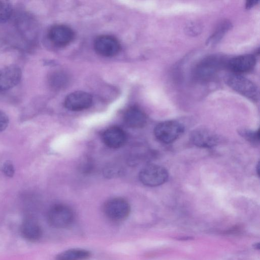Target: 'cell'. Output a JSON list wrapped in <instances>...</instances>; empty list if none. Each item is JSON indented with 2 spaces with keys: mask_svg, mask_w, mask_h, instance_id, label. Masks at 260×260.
<instances>
[{
  "mask_svg": "<svg viewBox=\"0 0 260 260\" xmlns=\"http://www.w3.org/2000/svg\"><path fill=\"white\" fill-rule=\"evenodd\" d=\"M258 2V1L255 0L247 1L245 4V7L247 9H251L254 6H255Z\"/></svg>",
  "mask_w": 260,
  "mask_h": 260,
  "instance_id": "cb8c5ba5",
  "label": "cell"
},
{
  "mask_svg": "<svg viewBox=\"0 0 260 260\" xmlns=\"http://www.w3.org/2000/svg\"><path fill=\"white\" fill-rule=\"evenodd\" d=\"M3 172L8 177H13L15 173V169L13 163L10 160H6L2 166Z\"/></svg>",
  "mask_w": 260,
  "mask_h": 260,
  "instance_id": "7402d4cb",
  "label": "cell"
},
{
  "mask_svg": "<svg viewBox=\"0 0 260 260\" xmlns=\"http://www.w3.org/2000/svg\"><path fill=\"white\" fill-rule=\"evenodd\" d=\"M185 29L186 32L189 35L196 36L201 31L202 28L199 23L192 22L186 25Z\"/></svg>",
  "mask_w": 260,
  "mask_h": 260,
  "instance_id": "44dd1931",
  "label": "cell"
},
{
  "mask_svg": "<svg viewBox=\"0 0 260 260\" xmlns=\"http://www.w3.org/2000/svg\"><path fill=\"white\" fill-rule=\"evenodd\" d=\"M227 60L222 56L217 55H210L201 60L195 67L193 74L196 80L208 81L224 67Z\"/></svg>",
  "mask_w": 260,
  "mask_h": 260,
  "instance_id": "6da1fadb",
  "label": "cell"
},
{
  "mask_svg": "<svg viewBox=\"0 0 260 260\" xmlns=\"http://www.w3.org/2000/svg\"><path fill=\"white\" fill-rule=\"evenodd\" d=\"M192 144L201 148H211L216 145L219 141L218 136L207 128L200 127L193 129L189 135Z\"/></svg>",
  "mask_w": 260,
  "mask_h": 260,
  "instance_id": "9c48e42d",
  "label": "cell"
},
{
  "mask_svg": "<svg viewBox=\"0 0 260 260\" xmlns=\"http://www.w3.org/2000/svg\"><path fill=\"white\" fill-rule=\"evenodd\" d=\"M92 103V96L84 91H77L71 93L65 99L66 108L73 111H78L90 107Z\"/></svg>",
  "mask_w": 260,
  "mask_h": 260,
  "instance_id": "30bf717a",
  "label": "cell"
},
{
  "mask_svg": "<svg viewBox=\"0 0 260 260\" xmlns=\"http://www.w3.org/2000/svg\"><path fill=\"white\" fill-rule=\"evenodd\" d=\"M21 236L25 240L30 242H36L42 237V231L41 226L34 220H25L20 227Z\"/></svg>",
  "mask_w": 260,
  "mask_h": 260,
  "instance_id": "9a60e30c",
  "label": "cell"
},
{
  "mask_svg": "<svg viewBox=\"0 0 260 260\" xmlns=\"http://www.w3.org/2000/svg\"><path fill=\"white\" fill-rule=\"evenodd\" d=\"M184 127L175 120H168L158 123L154 128L156 138L165 144H170L177 140L184 132Z\"/></svg>",
  "mask_w": 260,
  "mask_h": 260,
  "instance_id": "7a4b0ae2",
  "label": "cell"
},
{
  "mask_svg": "<svg viewBox=\"0 0 260 260\" xmlns=\"http://www.w3.org/2000/svg\"><path fill=\"white\" fill-rule=\"evenodd\" d=\"M231 27L232 24L229 21L224 20L220 22L207 40V45L212 46L218 43Z\"/></svg>",
  "mask_w": 260,
  "mask_h": 260,
  "instance_id": "2e32d148",
  "label": "cell"
},
{
  "mask_svg": "<svg viewBox=\"0 0 260 260\" xmlns=\"http://www.w3.org/2000/svg\"><path fill=\"white\" fill-rule=\"evenodd\" d=\"M226 81L228 85L238 93L253 101L258 100V89L248 79L240 74H233L228 78Z\"/></svg>",
  "mask_w": 260,
  "mask_h": 260,
  "instance_id": "3957f363",
  "label": "cell"
},
{
  "mask_svg": "<svg viewBox=\"0 0 260 260\" xmlns=\"http://www.w3.org/2000/svg\"><path fill=\"white\" fill-rule=\"evenodd\" d=\"M131 207L123 199L116 198L107 201L104 206V212L106 216L114 221L125 219L129 215Z\"/></svg>",
  "mask_w": 260,
  "mask_h": 260,
  "instance_id": "8992f818",
  "label": "cell"
},
{
  "mask_svg": "<svg viewBox=\"0 0 260 260\" xmlns=\"http://www.w3.org/2000/svg\"><path fill=\"white\" fill-rule=\"evenodd\" d=\"M13 7L7 1L0 0V24L6 22L11 17Z\"/></svg>",
  "mask_w": 260,
  "mask_h": 260,
  "instance_id": "ffe728a7",
  "label": "cell"
},
{
  "mask_svg": "<svg viewBox=\"0 0 260 260\" xmlns=\"http://www.w3.org/2000/svg\"><path fill=\"white\" fill-rule=\"evenodd\" d=\"M9 119L7 114L0 110V132L5 131L7 127Z\"/></svg>",
  "mask_w": 260,
  "mask_h": 260,
  "instance_id": "603a6c76",
  "label": "cell"
},
{
  "mask_svg": "<svg viewBox=\"0 0 260 260\" xmlns=\"http://www.w3.org/2000/svg\"><path fill=\"white\" fill-rule=\"evenodd\" d=\"M239 135L250 142L251 144L257 145L259 143V130H251L246 128H239L238 131Z\"/></svg>",
  "mask_w": 260,
  "mask_h": 260,
  "instance_id": "d6986e66",
  "label": "cell"
},
{
  "mask_svg": "<svg viewBox=\"0 0 260 260\" xmlns=\"http://www.w3.org/2000/svg\"><path fill=\"white\" fill-rule=\"evenodd\" d=\"M104 143L111 148H118L124 145L126 140L125 132L120 127L112 126L103 134Z\"/></svg>",
  "mask_w": 260,
  "mask_h": 260,
  "instance_id": "4fadbf2b",
  "label": "cell"
},
{
  "mask_svg": "<svg viewBox=\"0 0 260 260\" xmlns=\"http://www.w3.org/2000/svg\"><path fill=\"white\" fill-rule=\"evenodd\" d=\"M22 71L19 66L10 64L0 69V92L10 90L20 81Z\"/></svg>",
  "mask_w": 260,
  "mask_h": 260,
  "instance_id": "52a82bcc",
  "label": "cell"
},
{
  "mask_svg": "<svg viewBox=\"0 0 260 260\" xmlns=\"http://www.w3.org/2000/svg\"><path fill=\"white\" fill-rule=\"evenodd\" d=\"M89 251L81 249H71L66 250L56 257L57 260H86L90 256Z\"/></svg>",
  "mask_w": 260,
  "mask_h": 260,
  "instance_id": "e0dca14e",
  "label": "cell"
},
{
  "mask_svg": "<svg viewBox=\"0 0 260 260\" xmlns=\"http://www.w3.org/2000/svg\"><path fill=\"white\" fill-rule=\"evenodd\" d=\"M169 177L168 171L162 166L149 165L140 171L139 179L145 185L154 187L165 183Z\"/></svg>",
  "mask_w": 260,
  "mask_h": 260,
  "instance_id": "277c9868",
  "label": "cell"
},
{
  "mask_svg": "<svg viewBox=\"0 0 260 260\" xmlns=\"http://www.w3.org/2000/svg\"><path fill=\"white\" fill-rule=\"evenodd\" d=\"M256 58L252 54L238 56L227 60L226 67L235 74L248 72L254 67Z\"/></svg>",
  "mask_w": 260,
  "mask_h": 260,
  "instance_id": "7c38bea8",
  "label": "cell"
},
{
  "mask_svg": "<svg viewBox=\"0 0 260 260\" xmlns=\"http://www.w3.org/2000/svg\"><path fill=\"white\" fill-rule=\"evenodd\" d=\"M48 220L49 224L55 228L61 229L70 225L74 219V213L68 206L56 204L49 210Z\"/></svg>",
  "mask_w": 260,
  "mask_h": 260,
  "instance_id": "5b68a950",
  "label": "cell"
},
{
  "mask_svg": "<svg viewBox=\"0 0 260 260\" xmlns=\"http://www.w3.org/2000/svg\"><path fill=\"white\" fill-rule=\"evenodd\" d=\"M94 48L99 54L106 57L114 56L121 49L119 41L114 37L109 35L97 37L94 42Z\"/></svg>",
  "mask_w": 260,
  "mask_h": 260,
  "instance_id": "ba28073f",
  "label": "cell"
},
{
  "mask_svg": "<svg viewBox=\"0 0 260 260\" xmlns=\"http://www.w3.org/2000/svg\"><path fill=\"white\" fill-rule=\"evenodd\" d=\"M68 81L67 75L61 72H55L50 77L49 82L52 87L59 89L66 85Z\"/></svg>",
  "mask_w": 260,
  "mask_h": 260,
  "instance_id": "ac0fdd59",
  "label": "cell"
},
{
  "mask_svg": "<svg viewBox=\"0 0 260 260\" xmlns=\"http://www.w3.org/2000/svg\"><path fill=\"white\" fill-rule=\"evenodd\" d=\"M48 38L54 45L64 47L69 44L74 39V32L67 25L57 24L50 28L48 32Z\"/></svg>",
  "mask_w": 260,
  "mask_h": 260,
  "instance_id": "8fae6325",
  "label": "cell"
},
{
  "mask_svg": "<svg viewBox=\"0 0 260 260\" xmlns=\"http://www.w3.org/2000/svg\"><path fill=\"white\" fill-rule=\"evenodd\" d=\"M125 124L132 128L143 127L147 121V117L144 112L139 108L133 106L128 108L123 115Z\"/></svg>",
  "mask_w": 260,
  "mask_h": 260,
  "instance_id": "5bb4252c",
  "label": "cell"
}]
</instances>
